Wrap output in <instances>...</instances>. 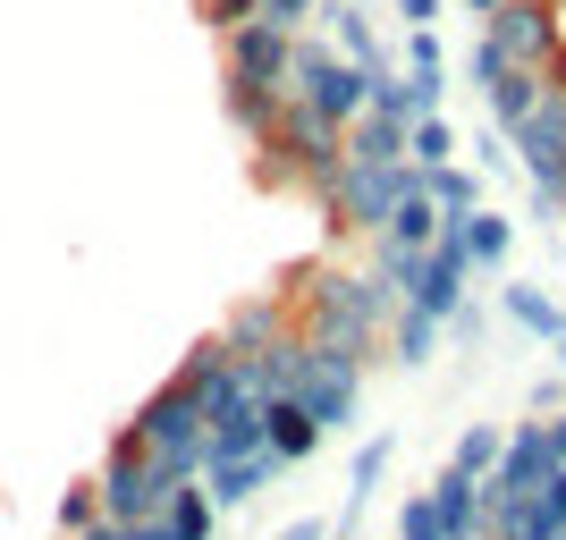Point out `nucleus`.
Wrapping results in <instances>:
<instances>
[{
    "mask_svg": "<svg viewBox=\"0 0 566 540\" xmlns=\"http://www.w3.org/2000/svg\"><path fill=\"white\" fill-rule=\"evenodd\" d=\"M389 313H398V287L380 279V271H305V279H296V321H305V338H322V347H355V354L380 363Z\"/></svg>",
    "mask_w": 566,
    "mask_h": 540,
    "instance_id": "f257e3e1",
    "label": "nucleus"
},
{
    "mask_svg": "<svg viewBox=\"0 0 566 540\" xmlns=\"http://www.w3.org/2000/svg\"><path fill=\"white\" fill-rule=\"evenodd\" d=\"M254 169L271 178V187H305V194H322L338 169H347V127L313 118V102L287 94L280 118H271V127H262V144H254Z\"/></svg>",
    "mask_w": 566,
    "mask_h": 540,
    "instance_id": "f03ea898",
    "label": "nucleus"
},
{
    "mask_svg": "<svg viewBox=\"0 0 566 540\" xmlns=\"http://www.w3.org/2000/svg\"><path fill=\"white\" fill-rule=\"evenodd\" d=\"M415 187H423V169H415V161H389V169L347 161L313 203H322L331 236H380V229H389V212H398V194H415Z\"/></svg>",
    "mask_w": 566,
    "mask_h": 540,
    "instance_id": "7ed1b4c3",
    "label": "nucleus"
},
{
    "mask_svg": "<svg viewBox=\"0 0 566 540\" xmlns=\"http://www.w3.org/2000/svg\"><path fill=\"white\" fill-rule=\"evenodd\" d=\"M287 94L313 102V118L347 127V118H364V102H373V68H355L347 51L322 43V25H313V34H296V51H287Z\"/></svg>",
    "mask_w": 566,
    "mask_h": 540,
    "instance_id": "20e7f679",
    "label": "nucleus"
},
{
    "mask_svg": "<svg viewBox=\"0 0 566 540\" xmlns=\"http://www.w3.org/2000/svg\"><path fill=\"white\" fill-rule=\"evenodd\" d=\"M364 372H373V354L322 347V338H313V354H305V372H296V389H287V398L305 405L322 431H347V423H355V405H364Z\"/></svg>",
    "mask_w": 566,
    "mask_h": 540,
    "instance_id": "39448f33",
    "label": "nucleus"
},
{
    "mask_svg": "<svg viewBox=\"0 0 566 540\" xmlns=\"http://www.w3.org/2000/svg\"><path fill=\"white\" fill-rule=\"evenodd\" d=\"M482 34H491L507 60H524V68H542L549 51L566 43V25H558V9H549V0H507V9H491V18H482Z\"/></svg>",
    "mask_w": 566,
    "mask_h": 540,
    "instance_id": "423d86ee",
    "label": "nucleus"
},
{
    "mask_svg": "<svg viewBox=\"0 0 566 540\" xmlns=\"http://www.w3.org/2000/svg\"><path fill=\"white\" fill-rule=\"evenodd\" d=\"M507 144H516V169L533 187H566V94H542V110L524 118Z\"/></svg>",
    "mask_w": 566,
    "mask_h": 540,
    "instance_id": "0eeeda50",
    "label": "nucleus"
},
{
    "mask_svg": "<svg viewBox=\"0 0 566 540\" xmlns=\"http://www.w3.org/2000/svg\"><path fill=\"white\" fill-rule=\"evenodd\" d=\"M220 43H229V76H271V85H287V51H296V34L271 25L262 9L245 25H220Z\"/></svg>",
    "mask_w": 566,
    "mask_h": 540,
    "instance_id": "6e6552de",
    "label": "nucleus"
},
{
    "mask_svg": "<svg viewBox=\"0 0 566 540\" xmlns=\"http://www.w3.org/2000/svg\"><path fill=\"white\" fill-rule=\"evenodd\" d=\"M280 473H287L280 456H271V447H254V456H203V473H195V481H203V490H212V507L229 516V507H254Z\"/></svg>",
    "mask_w": 566,
    "mask_h": 540,
    "instance_id": "1a4fd4ad",
    "label": "nucleus"
},
{
    "mask_svg": "<svg viewBox=\"0 0 566 540\" xmlns=\"http://www.w3.org/2000/svg\"><path fill=\"white\" fill-rule=\"evenodd\" d=\"M287 329H296V305H280V296H245V305L229 313V329H220V338H229V354L245 363V354H262L271 338H287Z\"/></svg>",
    "mask_w": 566,
    "mask_h": 540,
    "instance_id": "9d476101",
    "label": "nucleus"
},
{
    "mask_svg": "<svg viewBox=\"0 0 566 540\" xmlns=\"http://www.w3.org/2000/svg\"><path fill=\"white\" fill-rule=\"evenodd\" d=\"M431 507H440L449 540H473V532H482V473L440 465V473H431Z\"/></svg>",
    "mask_w": 566,
    "mask_h": 540,
    "instance_id": "9b49d317",
    "label": "nucleus"
},
{
    "mask_svg": "<svg viewBox=\"0 0 566 540\" xmlns=\"http://www.w3.org/2000/svg\"><path fill=\"white\" fill-rule=\"evenodd\" d=\"M305 354H313L305 321L287 329V338H271L262 354H245V380H254V398H287V389H296V372H305Z\"/></svg>",
    "mask_w": 566,
    "mask_h": 540,
    "instance_id": "f8f14e48",
    "label": "nucleus"
},
{
    "mask_svg": "<svg viewBox=\"0 0 566 540\" xmlns=\"http://www.w3.org/2000/svg\"><path fill=\"white\" fill-rule=\"evenodd\" d=\"M262 431H271V456H280V465H305L313 447L331 440V431L313 423V414H305L296 398H262Z\"/></svg>",
    "mask_w": 566,
    "mask_h": 540,
    "instance_id": "ddd939ff",
    "label": "nucleus"
},
{
    "mask_svg": "<svg viewBox=\"0 0 566 540\" xmlns=\"http://www.w3.org/2000/svg\"><path fill=\"white\" fill-rule=\"evenodd\" d=\"M542 94H549V76H542V68H524V60H516V68L499 76V85H482V102H491V127H499V136H516L524 118L542 110Z\"/></svg>",
    "mask_w": 566,
    "mask_h": 540,
    "instance_id": "4468645a",
    "label": "nucleus"
},
{
    "mask_svg": "<svg viewBox=\"0 0 566 540\" xmlns=\"http://www.w3.org/2000/svg\"><path fill=\"white\" fill-rule=\"evenodd\" d=\"M406 85H415V102H423V110H449V51H440V34H431V25H415V34H406Z\"/></svg>",
    "mask_w": 566,
    "mask_h": 540,
    "instance_id": "2eb2a0df",
    "label": "nucleus"
},
{
    "mask_svg": "<svg viewBox=\"0 0 566 540\" xmlns=\"http://www.w3.org/2000/svg\"><path fill=\"white\" fill-rule=\"evenodd\" d=\"M499 313L524 329V338H542V347H566V305L549 296V287H533V279H516L507 296H499Z\"/></svg>",
    "mask_w": 566,
    "mask_h": 540,
    "instance_id": "dca6fc26",
    "label": "nucleus"
},
{
    "mask_svg": "<svg viewBox=\"0 0 566 540\" xmlns=\"http://www.w3.org/2000/svg\"><path fill=\"white\" fill-rule=\"evenodd\" d=\"M449 220H457V236H465L473 271H499V262L516 254V220L491 212V203H473V212H449Z\"/></svg>",
    "mask_w": 566,
    "mask_h": 540,
    "instance_id": "f3484780",
    "label": "nucleus"
},
{
    "mask_svg": "<svg viewBox=\"0 0 566 540\" xmlns=\"http://www.w3.org/2000/svg\"><path fill=\"white\" fill-rule=\"evenodd\" d=\"M322 25L338 34V51H347L355 68H389V51H380V25L364 18V0H322Z\"/></svg>",
    "mask_w": 566,
    "mask_h": 540,
    "instance_id": "a211bd4d",
    "label": "nucleus"
},
{
    "mask_svg": "<svg viewBox=\"0 0 566 540\" xmlns=\"http://www.w3.org/2000/svg\"><path fill=\"white\" fill-rule=\"evenodd\" d=\"M440 338H449V321H431V313H415V305L389 313V363H406V372H423L431 354H440Z\"/></svg>",
    "mask_w": 566,
    "mask_h": 540,
    "instance_id": "6ab92c4d",
    "label": "nucleus"
},
{
    "mask_svg": "<svg viewBox=\"0 0 566 540\" xmlns=\"http://www.w3.org/2000/svg\"><path fill=\"white\" fill-rule=\"evenodd\" d=\"M347 161H373V169L406 161V118H380V110L347 118Z\"/></svg>",
    "mask_w": 566,
    "mask_h": 540,
    "instance_id": "aec40b11",
    "label": "nucleus"
},
{
    "mask_svg": "<svg viewBox=\"0 0 566 540\" xmlns=\"http://www.w3.org/2000/svg\"><path fill=\"white\" fill-rule=\"evenodd\" d=\"M287 85H271V76H229V118L245 127V144H262V127L280 118Z\"/></svg>",
    "mask_w": 566,
    "mask_h": 540,
    "instance_id": "412c9836",
    "label": "nucleus"
},
{
    "mask_svg": "<svg viewBox=\"0 0 566 540\" xmlns=\"http://www.w3.org/2000/svg\"><path fill=\"white\" fill-rule=\"evenodd\" d=\"M465 144H457V127H449V110H423L415 127H406V161L415 169H440V161H457Z\"/></svg>",
    "mask_w": 566,
    "mask_h": 540,
    "instance_id": "4be33fe9",
    "label": "nucleus"
},
{
    "mask_svg": "<svg viewBox=\"0 0 566 540\" xmlns=\"http://www.w3.org/2000/svg\"><path fill=\"white\" fill-rule=\"evenodd\" d=\"M423 194L440 203V212H473V203H482V169L440 161V169H423Z\"/></svg>",
    "mask_w": 566,
    "mask_h": 540,
    "instance_id": "5701e85b",
    "label": "nucleus"
},
{
    "mask_svg": "<svg viewBox=\"0 0 566 540\" xmlns=\"http://www.w3.org/2000/svg\"><path fill=\"white\" fill-rule=\"evenodd\" d=\"M380 473H389V431H380V440H364V447H355V465H347V523L364 516V507H373Z\"/></svg>",
    "mask_w": 566,
    "mask_h": 540,
    "instance_id": "b1692460",
    "label": "nucleus"
},
{
    "mask_svg": "<svg viewBox=\"0 0 566 540\" xmlns=\"http://www.w3.org/2000/svg\"><path fill=\"white\" fill-rule=\"evenodd\" d=\"M380 236H398V245H431V236H440V203H431L423 187L398 194V212H389V229H380Z\"/></svg>",
    "mask_w": 566,
    "mask_h": 540,
    "instance_id": "393cba45",
    "label": "nucleus"
},
{
    "mask_svg": "<svg viewBox=\"0 0 566 540\" xmlns=\"http://www.w3.org/2000/svg\"><path fill=\"white\" fill-rule=\"evenodd\" d=\"M499 440H507L499 423H473V431H457L449 465H465V473H491V465H499Z\"/></svg>",
    "mask_w": 566,
    "mask_h": 540,
    "instance_id": "a878e982",
    "label": "nucleus"
},
{
    "mask_svg": "<svg viewBox=\"0 0 566 540\" xmlns=\"http://www.w3.org/2000/svg\"><path fill=\"white\" fill-rule=\"evenodd\" d=\"M507 68H516V60H507V51H499L491 34H473V51H465V76H473V85H499Z\"/></svg>",
    "mask_w": 566,
    "mask_h": 540,
    "instance_id": "bb28decb",
    "label": "nucleus"
},
{
    "mask_svg": "<svg viewBox=\"0 0 566 540\" xmlns=\"http://www.w3.org/2000/svg\"><path fill=\"white\" fill-rule=\"evenodd\" d=\"M262 18L287 25V34H305V25H322V0H262Z\"/></svg>",
    "mask_w": 566,
    "mask_h": 540,
    "instance_id": "cd10ccee",
    "label": "nucleus"
},
{
    "mask_svg": "<svg viewBox=\"0 0 566 540\" xmlns=\"http://www.w3.org/2000/svg\"><path fill=\"white\" fill-rule=\"evenodd\" d=\"M473 169H516V144L499 136V127H482L473 136Z\"/></svg>",
    "mask_w": 566,
    "mask_h": 540,
    "instance_id": "c85d7f7f",
    "label": "nucleus"
},
{
    "mask_svg": "<svg viewBox=\"0 0 566 540\" xmlns=\"http://www.w3.org/2000/svg\"><path fill=\"white\" fill-rule=\"evenodd\" d=\"M102 516V481H85V490H69V507H60V523H69V532H85V523Z\"/></svg>",
    "mask_w": 566,
    "mask_h": 540,
    "instance_id": "c756f323",
    "label": "nucleus"
},
{
    "mask_svg": "<svg viewBox=\"0 0 566 540\" xmlns=\"http://www.w3.org/2000/svg\"><path fill=\"white\" fill-rule=\"evenodd\" d=\"M254 9H262V0H203V18H212V25H245Z\"/></svg>",
    "mask_w": 566,
    "mask_h": 540,
    "instance_id": "7c9ffc66",
    "label": "nucleus"
},
{
    "mask_svg": "<svg viewBox=\"0 0 566 540\" xmlns=\"http://www.w3.org/2000/svg\"><path fill=\"white\" fill-rule=\"evenodd\" d=\"M558 405H566V380H558V372L533 380V414H558Z\"/></svg>",
    "mask_w": 566,
    "mask_h": 540,
    "instance_id": "2f4dec72",
    "label": "nucleus"
},
{
    "mask_svg": "<svg viewBox=\"0 0 566 540\" xmlns=\"http://www.w3.org/2000/svg\"><path fill=\"white\" fill-rule=\"evenodd\" d=\"M449 338H457V347H473V338H482V313L457 305V313H449Z\"/></svg>",
    "mask_w": 566,
    "mask_h": 540,
    "instance_id": "473e14b6",
    "label": "nucleus"
},
{
    "mask_svg": "<svg viewBox=\"0 0 566 540\" xmlns=\"http://www.w3.org/2000/svg\"><path fill=\"white\" fill-rule=\"evenodd\" d=\"M271 540H331V523H322V516H296V523H280Z\"/></svg>",
    "mask_w": 566,
    "mask_h": 540,
    "instance_id": "72a5a7b5",
    "label": "nucleus"
},
{
    "mask_svg": "<svg viewBox=\"0 0 566 540\" xmlns=\"http://www.w3.org/2000/svg\"><path fill=\"white\" fill-rule=\"evenodd\" d=\"M440 9H449V0H398V18H406V25H440Z\"/></svg>",
    "mask_w": 566,
    "mask_h": 540,
    "instance_id": "f704fd0d",
    "label": "nucleus"
},
{
    "mask_svg": "<svg viewBox=\"0 0 566 540\" xmlns=\"http://www.w3.org/2000/svg\"><path fill=\"white\" fill-rule=\"evenodd\" d=\"M542 76H549V94H566V43H558V51L542 60Z\"/></svg>",
    "mask_w": 566,
    "mask_h": 540,
    "instance_id": "c9c22d12",
    "label": "nucleus"
},
{
    "mask_svg": "<svg viewBox=\"0 0 566 540\" xmlns=\"http://www.w3.org/2000/svg\"><path fill=\"white\" fill-rule=\"evenodd\" d=\"M542 423H549V456L566 465V405H558V414H542Z\"/></svg>",
    "mask_w": 566,
    "mask_h": 540,
    "instance_id": "e433bc0d",
    "label": "nucleus"
},
{
    "mask_svg": "<svg viewBox=\"0 0 566 540\" xmlns=\"http://www.w3.org/2000/svg\"><path fill=\"white\" fill-rule=\"evenodd\" d=\"M491 9H507V0H465V18H491Z\"/></svg>",
    "mask_w": 566,
    "mask_h": 540,
    "instance_id": "4c0bfd02",
    "label": "nucleus"
},
{
    "mask_svg": "<svg viewBox=\"0 0 566 540\" xmlns=\"http://www.w3.org/2000/svg\"><path fill=\"white\" fill-rule=\"evenodd\" d=\"M331 540H347V532H331Z\"/></svg>",
    "mask_w": 566,
    "mask_h": 540,
    "instance_id": "58836bf2",
    "label": "nucleus"
}]
</instances>
